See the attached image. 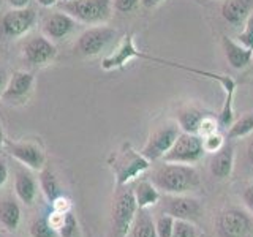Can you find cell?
Returning <instances> with one entry per match:
<instances>
[{"label":"cell","mask_w":253,"mask_h":237,"mask_svg":"<svg viewBox=\"0 0 253 237\" xmlns=\"http://www.w3.org/2000/svg\"><path fill=\"white\" fill-rule=\"evenodd\" d=\"M152 184L168 195H185L201 185L198 171L190 164L165 163L152 174Z\"/></svg>","instance_id":"cell-1"},{"label":"cell","mask_w":253,"mask_h":237,"mask_svg":"<svg viewBox=\"0 0 253 237\" xmlns=\"http://www.w3.org/2000/svg\"><path fill=\"white\" fill-rule=\"evenodd\" d=\"M60 10L76 19L78 24L101 26L113 16V0H68L60 3Z\"/></svg>","instance_id":"cell-2"},{"label":"cell","mask_w":253,"mask_h":237,"mask_svg":"<svg viewBox=\"0 0 253 237\" xmlns=\"http://www.w3.org/2000/svg\"><path fill=\"white\" fill-rule=\"evenodd\" d=\"M113 160H109L111 169H113L117 187H124L133 179H136L139 174L149 169L150 161L142 155L136 152L130 144H124L121 150H117L111 155Z\"/></svg>","instance_id":"cell-3"},{"label":"cell","mask_w":253,"mask_h":237,"mask_svg":"<svg viewBox=\"0 0 253 237\" xmlns=\"http://www.w3.org/2000/svg\"><path fill=\"white\" fill-rule=\"evenodd\" d=\"M116 29L108 27L105 24L92 26L78 37L75 43V52L81 57H95V55H100L103 51H106L116 41Z\"/></svg>","instance_id":"cell-4"},{"label":"cell","mask_w":253,"mask_h":237,"mask_svg":"<svg viewBox=\"0 0 253 237\" xmlns=\"http://www.w3.org/2000/svg\"><path fill=\"white\" fill-rule=\"evenodd\" d=\"M121 188V187H119ZM138 204L134 201L131 188H121L113 202V231L114 237H126L138 213Z\"/></svg>","instance_id":"cell-5"},{"label":"cell","mask_w":253,"mask_h":237,"mask_svg":"<svg viewBox=\"0 0 253 237\" xmlns=\"http://www.w3.org/2000/svg\"><path fill=\"white\" fill-rule=\"evenodd\" d=\"M203 139L200 134L184 133L182 131L177 139L174 141L172 147L168 150L162 160L163 163H177V164H195L204 155Z\"/></svg>","instance_id":"cell-6"},{"label":"cell","mask_w":253,"mask_h":237,"mask_svg":"<svg viewBox=\"0 0 253 237\" xmlns=\"http://www.w3.org/2000/svg\"><path fill=\"white\" fill-rule=\"evenodd\" d=\"M180 134L179 125H163L155 128L150 136L147 138L144 147H142L141 154L144 155L149 161L162 160V158L168 154V150L172 147L174 141L177 139Z\"/></svg>","instance_id":"cell-7"},{"label":"cell","mask_w":253,"mask_h":237,"mask_svg":"<svg viewBox=\"0 0 253 237\" xmlns=\"http://www.w3.org/2000/svg\"><path fill=\"white\" fill-rule=\"evenodd\" d=\"M37 24V13L32 8H21V10H11L3 14L0 21V30L3 37L14 40L29 34Z\"/></svg>","instance_id":"cell-8"},{"label":"cell","mask_w":253,"mask_h":237,"mask_svg":"<svg viewBox=\"0 0 253 237\" xmlns=\"http://www.w3.org/2000/svg\"><path fill=\"white\" fill-rule=\"evenodd\" d=\"M217 228L221 237H249L253 223L244 210L226 209L218 215Z\"/></svg>","instance_id":"cell-9"},{"label":"cell","mask_w":253,"mask_h":237,"mask_svg":"<svg viewBox=\"0 0 253 237\" xmlns=\"http://www.w3.org/2000/svg\"><path fill=\"white\" fill-rule=\"evenodd\" d=\"M24 60H26L30 67L42 68L49 65L54 59L57 57V47H55L54 41L49 38H46L43 34L30 38L26 43L22 49Z\"/></svg>","instance_id":"cell-10"},{"label":"cell","mask_w":253,"mask_h":237,"mask_svg":"<svg viewBox=\"0 0 253 237\" xmlns=\"http://www.w3.org/2000/svg\"><path fill=\"white\" fill-rule=\"evenodd\" d=\"M35 85V76L30 71H14V73L8 78L6 87L2 93V100L10 105H22L29 100V97L34 92Z\"/></svg>","instance_id":"cell-11"},{"label":"cell","mask_w":253,"mask_h":237,"mask_svg":"<svg viewBox=\"0 0 253 237\" xmlns=\"http://www.w3.org/2000/svg\"><path fill=\"white\" fill-rule=\"evenodd\" d=\"M5 150L19 163L30 169L42 171L44 166V154L42 147L30 141H5Z\"/></svg>","instance_id":"cell-12"},{"label":"cell","mask_w":253,"mask_h":237,"mask_svg":"<svg viewBox=\"0 0 253 237\" xmlns=\"http://www.w3.org/2000/svg\"><path fill=\"white\" fill-rule=\"evenodd\" d=\"M78 27L76 19L71 18L70 14L60 11L51 13L49 16H46L43 21V35L46 38H49L51 41H62V40L68 38Z\"/></svg>","instance_id":"cell-13"},{"label":"cell","mask_w":253,"mask_h":237,"mask_svg":"<svg viewBox=\"0 0 253 237\" xmlns=\"http://www.w3.org/2000/svg\"><path fill=\"white\" fill-rule=\"evenodd\" d=\"M165 213L176 220L195 221L201 215V204L195 198L184 195H169L165 199Z\"/></svg>","instance_id":"cell-14"},{"label":"cell","mask_w":253,"mask_h":237,"mask_svg":"<svg viewBox=\"0 0 253 237\" xmlns=\"http://www.w3.org/2000/svg\"><path fill=\"white\" fill-rule=\"evenodd\" d=\"M134 57H144L147 59V55L141 54L136 47H134V41H133V35L128 34L124 41L119 46V49L114 51L113 54L106 55L105 59L101 62V68L106 70V71H111V70H116V68H121L122 65H125L126 62L134 59Z\"/></svg>","instance_id":"cell-15"},{"label":"cell","mask_w":253,"mask_h":237,"mask_svg":"<svg viewBox=\"0 0 253 237\" xmlns=\"http://www.w3.org/2000/svg\"><path fill=\"white\" fill-rule=\"evenodd\" d=\"M252 8L253 0H223L220 13L229 26L241 27L250 18Z\"/></svg>","instance_id":"cell-16"},{"label":"cell","mask_w":253,"mask_h":237,"mask_svg":"<svg viewBox=\"0 0 253 237\" xmlns=\"http://www.w3.org/2000/svg\"><path fill=\"white\" fill-rule=\"evenodd\" d=\"M221 46H223L225 57H226L229 65H231V68L244 70L252 63L253 52L249 51V49H245V47L239 41H237V40H233V38L223 35V37H221Z\"/></svg>","instance_id":"cell-17"},{"label":"cell","mask_w":253,"mask_h":237,"mask_svg":"<svg viewBox=\"0 0 253 237\" xmlns=\"http://www.w3.org/2000/svg\"><path fill=\"white\" fill-rule=\"evenodd\" d=\"M234 168V149L223 146L217 154H213L209 161V171L217 180H225L231 176Z\"/></svg>","instance_id":"cell-18"},{"label":"cell","mask_w":253,"mask_h":237,"mask_svg":"<svg viewBox=\"0 0 253 237\" xmlns=\"http://www.w3.org/2000/svg\"><path fill=\"white\" fill-rule=\"evenodd\" d=\"M14 192L16 196L19 198V201L32 205L35 202V198H37V182L35 179L32 177V174L27 171H18L16 172V177H14Z\"/></svg>","instance_id":"cell-19"},{"label":"cell","mask_w":253,"mask_h":237,"mask_svg":"<svg viewBox=\"0 0 253 237\" xmlns=\"http://www.w3.org/2000/svg\"><path fill=\"white\" fill-rule=\"evenodd\" d=\"M133 195H134V201L138 204V209H149L160 201V192L149 180L138 182L133 188Z\"/></svg>","instance_id":"cell-20"},{"label":"cell","mask_w":253,"mask_h":237,"mask_svg":"<svg viewBox=\"0 0 253 237\" xmlns=\"http://www.w3.org/2000/svg\"><path fill=\"white\" fill-rule=\"evenodd\" d=\"M21 223V209L16 201L5 198L0 199V225L3 228L14 231L19 228Z\"/></svg>","instance_id":"cell-21"},{"label":"cell","mask_w":253,"mask_h":237,"mask_svg":"<svg viewBox=\"0 0 253 237\" xmlns=\"http://www.w3.org/2000/svg\"><path fill=\"white\" fill-rule=\"evenodd\" d=\"M131 237H157L155 221L150 217L147 209H139L134 217L133 226L130 229Z\"/></svg>","instance_id":"cell-22"},{"label":"cell","mask_w":253,"mask_h":237,"mask_svg":"<svg viewBox=\"0 0 253 237\" xmlns=\"http://www.w3.org/2000/svg\"><path fill=\"white\" fill-rule=\"evenodd\" d=\"M203 118H204V114L200 109L185 108V109H182L177 116V125L184 133L198 134L200 133V126H201Z\"/></svg>","instance_id":"cell-23"},{"label":"cell","mask_w":253,"mask_h":237,"mask_svg":"<svg viewBox=\"0 0 253 237\" xmlns=\"http://www.w3.org/2000/svg\"><path fill=\"white\" fill-rule=\"evenodd\" d=\"M40 187H42V192L49 202L62 196L57 177L54 176V172L51 169H42V172H40Z\"/></svg>","instance_id":"cell-24"},{"label":"cell","mask_w":253,"mask_h":237,"mask_svg":"<svg viewBox=\"0 0 253 237\" xmlns=\"http://www.w3.org/2000/svg\"><path fill=\"white\" fill-rule=\"evenodd\" d=\"M252 133H253V113H249L231 123V126L226 130V138L241 139V138L249 136Z\"/></svg>","instance_id":"cell-25"},{"label":"cell","mask_w":253,"mask_h":237,"mask_svg":"<svg viewBox=\"0 0 253 237\" xmlns=\"http://www.w3.org/2000/svg\"><path fill=\"white\" fill-rule=\"evenodd\" d=\"M32 237H57V231L51 226L46 217H38L30 223Z\"/></svg>","instance_id":"cell-26"},{"label":"cell","mask_w":253,"mask_h":237,"mask_svg":"<svg viewBox=\"0 0 253 237\" xmlns=\"http://www.w3.org/2000/svg\"><path fill=\"white\" fill-rule=\"evenodd\" d=\"M203 233L190 220H174L172 237H201Z\"/></svg>","instance_id":"cell-27"},{"label":"cell","mask_w":253,"mask_h":237,"mask_svg":"<svg viewBox=\"0 0 253 237\" xmlns=\"http://www.w3.org/2000/svg\"><path fill=\"white\" fill-rule=\"evenodd\" d=\"M60 237H79V228H78V220L71 212L65 213V218H63V223L59 228Z\"/></svg>","instance_id":"cell-28"},{"label":"cell","mask_w":253,"mask_h":237,"mask_svg":"<svg viewBox=\"0 0 253 237\" xmlns=\"http://www.w3.org/2000/svg\"><path fill=\"white\" fill-rule=\"evenodd\" d=\"M203 147H204V152L206 154H217L218 150L225 146V139L221 136L220 133H212V134H208V136H203Z\"/></svg>","instance_id":"cell-29"},{"label":"cell","mask_w":253,"mask_h":237,"mask_svg":"<svg viewBox=\"0 0 253 237\" xmlns=\"http://www.w3.org/2000/svg\"><path fill=\"white\" fill-rule=\"evenodd\" d=\"M174 220L171 215L165 213L160 215L155 221V228H157V237H172L174 233Z\"/></svg>","instance_id":"cell-30"},{"label":"cell","mask_w":253,"mask_h":237,"mask_svg":"<svg viewBox=\"0 0 253 237\" xmlns=\"http://www.w3.org/2000/svg\"><path fill=\"white\" fill-rule=\"evenodd\" d=\"M242 27H244L242 32L236 37V40L245 47V49L253 52V14H250V18L245 21Z\"/></svg>","instance_id":"cell-31"},{"label":"cell","mask_w":253,"mask_h":237,"mask_svg":"<svg viewBox=\"0 0 253 237\" xmlns=\"http://www.w3.org/2000/svg\"><path fill=\"white\" fill-rule=\"evenodd\" d=\"M114 10L119 13H131L139 6V0H113Z\"/></svg>","instance_id":"cell-32"},{"label":"cell","mask_w":253,"mask_h":237,"mask_svg":"<svg viewBox=\"0 0 253 237\" xmlns=\"http://www.w3.org/2000/svg\"><path fill=\"white\" fill-rule=\"evenodd\" d=\"M217 123L215 122V118H212V117H206L203 118V122H201V126H200V136H208V134H212V133H215L217 131Z\"/></svg>","instance_id":"cell-33"},{"label":"cell","mask_w":253,"mask_h":237,"mask_svg":"<svg viewBox=\"0 0 253 237\" xmlns=\"http://www.w3.org/2000/svg\"><path fill=\"white\" fill-rule=\"evenodd\" d=\"M52 207H54L55 212H60V213L70 212V201L67 199V198L59 196L57 199L52 201Z\"/></svg>","instance_id":"cell-34"},{"label":"cell","mask_w":253,"mask_h":237,"mask_svg":"<svg viewBox=\"0 0 253 237\" xmlns=\"http://www.w3.org/2000/svg\"><path fill=\"white\" fill-rule=\"evenodd\" d=\"M242 201L247 205V209L253 213V185L247 187L242 193Z\"/></svg>","instance_id":"cell-35"},{"label":"cell","mask_w":253,"mask_h":237,"mask_svg":"<svg viewBox=\"0 0 253 237\" xmlns=\"http://www.w3.org/2000/svg\"><path fill=\"white\" fill-rule=\"evenodd\" d=\"M6 180H8V166L2 158H0V187H3Z\"/></svg>","instance_id":"cell-36"},{"label":"cell","mask_w":253,"mask_h":237,"mask_svg":"<svg viewBox=\"0 0 253 237\" xmlns=\"http://www.w3.org/2000/svg\"><path fill=\"white\" fill-rule=\"evenodd\" d=\"M8 5H10L13 10H21V8H27L30 0H6Z\"/></svg>","instance_id":"cell-37"},{"label":"cell","mask_w":253,"mask_h":237,"mask_svg":"<svg viewBox=\"0 0 253 237\" xmlns=\"http://www.w3.org/2000/svg\"><path fill=\"white\" fill-rule=\"evenodd\" d=\"M165 0H139V3L144 6V8H147V10H152V8H155V6H158L160 3H163Z\"/></svg>","instance_id":"cell-38"},{"label":"cell","mask_w":253,"mask_h":237,"mask_svg":"<svg viewBox=\"0 0 253 237\" xmlns=\"http://www.w3.org/2000/svg\"><path fill=\"white\" fill-rule=\"evenodd\" d=\"M6 82H8V75L3 68H0V98H2V93L6 87Z\"/></svg>","instance_id":"cell-39"},{"label":"cell","mask_w":253,"mask_h":237,"mask_svg":"<svg viewBox=\"0 0 253 237\" xmlns=\"http://www.w3.org/2000/svg\"><path fill=\"white\" fill-rule=\"evenodd\" d=\"M247 160L253 166V139L249 142V146H247Z\"/></svg>","instance_id":"cell-40"},{"label":"cell","mask_w":253,"mask_h":237,"mask_svg":"<svg viewBox=\"0 0 253 237\" xmlns=\"http://www.w3.org/2000/svg\"><path fill=\"white\" fill-rule=\"evenodd\" d=\"M37 2L42 5L43 8H51V6L55 5V2H57V0H37Z\"/></svg>","instance_id":"cell-41"},{"label":"cell","mask_w":253,"mask_h":237,"mask_svg":"<svg viewBox=\"0 0 253 237\" xmlns=\"http://www.w3.org/2000/svg\"><path fill=\"white\" fill-rule=\"evenodd\" d=\"M5 144V134H3V128L2 125H0V147H2Z\"/></svg>","instance_id":"cell-42"},{"label":"cell","mask_w":253,"mask_h":237,"mask_svg":"<svg viewBox=\"0 0 253 237\" xmlns=\"http://www.w3.org/2000/svg\"><path fill=\"white\" fill-rule=\"evenodd\" d=\"M62 2H68V0H62Z\"/></svg>","instance_id":"cell-43"},{"label":"cell","mask_w":253,"mask_h":237,"mask_svg":"<svg viewBox=\"0 0 253 237\" xmlns=\"http://www.w3.org/2000/svg\"><path fill=\"white\" fill-rule=\"evenodd\" d=\"M0 237H3V236H2V234H0Z\"/></svg>","instance_id":"cell-44"},{"label":"cell","mask_w":253,"mask_h":237,"mask_svg":"<svg viewBox=\"0 0 253 237\" xmlns=\"http://www.w3.org/2000/svg\"><path fill=\"white\" fill-rule=\"evenodd\" d=\"M201 237H204V234H203V236H201Z\"/></svg>","instance_id":"cell-45"},{"label":"cell","mask_w":253,"mask_h":237,"mask_svg":"<svg viewBox=\"0 0 253 237\" xmlns=\"http://www.w3.org/2000/svg\"><path fill=\"white\" fill-rule=\"evenodd\" d=\"M0 2H2V0H0Z\"/></svg>","instance_id":"cell-46"}]
</instances>
